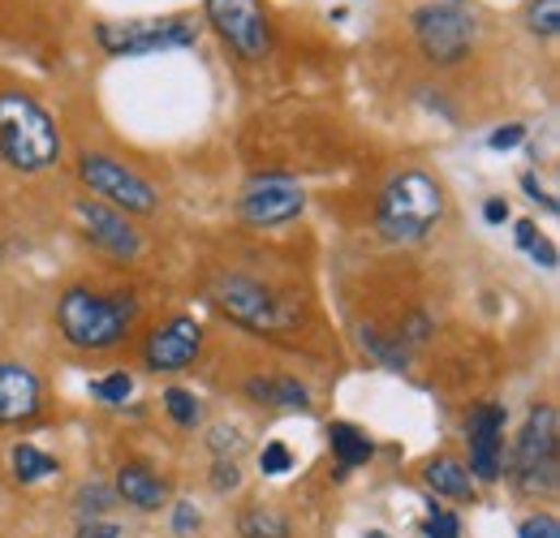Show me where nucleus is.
I'll use <instances>...</instances> for the list:
<instances>
[{
  "mask_svg": "<svg viewBox=\"0 0 560 538\" xmlns=\"http://www.w3.org/2000/svg\"><path fill=\"white\" fill-rule=\"evenodd\" d=\"M0 155L18 173H44L61 155L57 121L26 91H0Z\"/></svg>",
  "mask_w": 560,
  "mask_h": 538,
  "instance_id": "obj_1",
  "label": "nucleus"
},
{
  "mask_svg": "<svg viewBox=\"0 0 560 538\" xmlns=\"http://www.w3.org/2000/svg\"><path fill=\"white\" fill-rule=\"evenodd\" d=\"M139 319V302L135 297H100L91 289H70L61 302H57V324L70 344L78 349H113L121 344L126 332L135 328Z\"/></svg>",
  "mask_w": 560,
  "mask_h": 538,
  "instance_id": "obj_2",
  "label": "nucleus"
},
{
  "mask_svg": "<svg viewBox=\"0 0 560 538\" xmlns=\"http://www.w3.org/2000/svg\"><path fill=\"white\" fill-rule=\"evenodd\" d=\"M444 215V195L427 173H401L384 186L380 207H375V224L388 242H422Z\"/></svg>",
  "mask_w": 560,
  "mask_h": 538,
  "instance_id": "obj_3",
  "label": "nucleus"
},
{
  "mask_svg": "<svg viewBox=\"0 0 560 538\" xmlns=\"http://www.w3.org/2000/svg\"><path fill=\"white\" fill-rule=\"evenodd\" d=\"M410 22H415L422 57L431 66H462L479 35V17H475L470 0H431V4L415 9Z\"/></svg>",
  "mask_w": 560,
  "mask_h": 538,
  "instance_id": "obj_4",
  "label": "nucleus"
},
{
  "mask_svg": "<svg viewBox=\"0 0 560 538\" xmlns=\"http://www.w3.org/2000/svg\"><path fill=\"white\" fill-rule=\"evenodd\" d=\"M199 22L190 13H168V17H130V22H100L95 39L113 57H151L168 48H195L199 44Z\"/></svg>",
  "mask_w": 560,
  "mask_h": 538,
  "instance_id": "obj_5",
  "label": "nucleus"
},
{
  "mask_svg": "<svg viewBox=\"0 0 560 538\" xmlns=\"http://www.w3.org/2000/svg\"><path fill=\"white\" fill-rule=\"evenodd\" d=\"M211 302L233 324L255 328V332H280V328L298 324V311L289 302H280L272 289H264L259 280H246V276H220L211 284Z\"/></svg>",
  "mask_w": 560,
  "mask_h": 538,
  "instance_id": "obj_6",
  "label": "nucleus"
},
{
  "mask_svg": "<svg viewBox=\"0 0 560 538\" xmlns=\"http://www.w3.org/2000/svg\"><path fill=\"white\" fill-rule=\"evenodd\" d=\"M560 453V426L552 405H535L526 413L522 440H517V478L526 491H557V461Z\"/></svg>",
  "mask_w": 560,
  "mask_h": 538,
  "instance_id": "obj_7",
  "label": "nucleus"
},
{
  "mask_svg": "<svg viewBox=\"0 0 560 538\" xmlns=\"http://www.w3.org/2000/svg\"><path fill=\"white\" fill-rule=\"evenodd\" d=\"M208 22L246 61H264L272 52V26L259 0H208Z\"/></svg>",
  "mask_w": 560,
  "mask_h": 538,
  "instance_id": "obj_8",
  "label": "nucleus"
},
{
  "mask_svg": "<svg viewBox=\"0 0 560 538\" xmlns=\"http://www.w3.org/2000/svg\"><path fill=\"white\" fill-rule=\"evenodd\" d=\"M78 177L100 195V199H113L126 211H139V215H151L155 211V190L142 182L135 168H126L121 160L113 155H82L78 160Z\"/></svg>",
  "mask_w": 560,
  "mask_h": 538,
  "instance_id": "obj_9",
  "label": "nucleus"
},
{
  "mask_svg": "<svg viewBox=\"0 0 560 538\" xmlns=\"http://www.w3.org/2000/svg\"><path fill=\"white\" fill-rule=\"evenodd\" d=\"M73 215L82 220L86 242L100 246L104 255H113V259H135L142 250L139 233L130 229V220H126L121 211H113V207H104V202H95V199H78L73 202Z\"/></svg>",
  "mask_w": 560,
  "mask_h": 538,
  "instance_id": "obj_10",
  "label": "nucleus"
},
{
  "mask_svg": "<svg viewBox=\"0 0 560 538\" xmlns=\"http://www.w3.org/2000/svg\"><path fill=\"white\" fill-rule=\"evenodd\" d=\"M199 344H203V328L190 315H177V319H168L164 328H155L147 337L142 362H147V371H182V366L195 362Z\"/></svg>",
  "mask_w": 560,
  "mask_h": 538,
  "instance_id": "obj_11",
  "label": "nucleus"
},
{
  "mask_svg": "<svg viewBox=\"0 0 560 538\" xmlns=\"http://www.w3.org/2000/svg\"><path fill=\"white\" fill-rule=\"evenodd\" d=\"M306 207V195L289 177H255L242 195V220L246 224H284Z\"/></svg>",
  "mask_w": 560,
  "mask_h": 538,
  "instance_id": "obj_12",
  "label": "nucleus"
},
{
  "mask_svg": "<svg viewBox=\"0 0 560 538\" xmlns=\"http://www.w3.org/2000/svg\"><path fill=\"white\" fill-rule=\"evenodd\" d=\"M466 435H470V473L495 482L500 478V457H504V405H479L470 409V422H466Z\"/></svg>",
  "mask_w": 560,
  "mask_h": 538,
  "instance_id": "obj_13",
  "label": "nucleus"
},
{
  "mask_svg": "<svg viewBox=\"0 0 560 538\" xmlns=\"http://www.w3.org/2000/svg\"><path fill=\"white\" fill-rule=\"evenodd\" d=\"M35 409H39V379L18 362H0V422L35 418Z\"/></svg>",
  "mask_w": 560,
  "mask_h": 538,
  "instance_id": "obj_14",
  "label": "nucleus"
},
{
  "mask_svg": "<svg viewBox=\"0 0 560 538\" xmlns=\"http://www.w3.org/2000/svg\"><path fill=\"white\" fill-rule=\"evenodd\" d=\"M117 495L126 504L142 508V513H155V508H164L168 487H164L160 473H151L147 466H121V473H117Z\"/></svg>",
  "mask_w": 560,
  "mask_h": 538,
  "instance_id": "obj_15",
  "label": "nucleus"
},
{
  "mask_svg": "<svg viewBox=\"0 0 560 538\" xmlns=\"http://www.w3.org/2000/svg\"><path fill=\"white\" fill-rule=\"evenodd\" d=\"M422 478H427V487H431L435 495H448V500H475V478H470V470H466L462 461H453V457L431 461Z\"/></svg>",
  "mask_w": 560,
  "mask_h": 538,
  "instance_id": "obj_16",
  "label": "nucleus"
},
{
  "mask_svg": "<svg viewBox=\"0 0 560 538\" xmlns=\"http://www.w3.org/2000/svg\"><path fill=\"white\" fill-rule=\"evenodd\" d=\"M328 444H332V457H337L341 470H353V466L371 461V453H375V444L358 426H350V422H332L328 426Z\"/></svg>",
  "mask_w": 560,
  "mask_h": 538,
  "instance_id": "obj_17",
  "label": "nucleus"
},
{
  "mask_svg": "<svg viewBox=\"0 0 560 538\" xmlns=\"http://www.w3.org/2000/svg\"><path fill=\"white\" fill-rule=\"evenodd\" d=\"M246 393L264 405H280V409H311V393L298 379H250Z\"/></svg>",
  "mask_w": 560,
  "mask_h": 538,
  "instance_id": "obj_18",
  "label": "nucleus"
},
{
  "mask_svg": "<svg viewBox=\"0 0 560 538\" xmlns=\"http://www.w3.org/2000/svg\"><path fill=\"white\" fill-rule=\"evenodd\" d=\"M48 473H57V461L48 453H39L31 444H18L13 448V478L18 482H44Z\"/></svg>",
  "mask_w": 560,
  "mask_h": 538,
  "instance_id": "obj_19",
  "label": "nucleus"
},
{
  "mask_svg": "<svg viewBox=\"0 0 560 538\" xmlns=\"http://www.w3.org/2000/svg\"><path fill=\"white\" fill-rule=\"evenodd\" d=\"M242 535L246 538H289V522L272 508H250L242 517Z\"/></svg>",
  "mask_w": 560,
  "mask_h": 538,
  "instance_id": "obj_20",
  "label": "nucleus"
},
{
  "mask_svg": "<svg viewBox=\"0 0 560 538\" xmlns=\"http://www.w3.org/2000/svg\"><path fill=\"white\" fill-rule=\"evenodd\" d=\"M526 22H530V35L552 39V35L560 31V0H530Z\"/></svg>",
  "mask_w": 560,
  "mask_h": 538,
  "instance_id": "obj_21",
  "label": "nucleus"
},
{
  "mask_svg": "<svg viewBox=\"0 0 560 538\" xmlns=\"http://www.w3.org/2000/svg\"><path fill=\"white\" fill-rule=\"evenodd\" d=\"M164 409H168V418L182 422V426H195L199 413H203V409H199V397L186 393V388H168V393H164Z\"/></svg>",
  "mask_w": 560,
  "mask_h": 538,
  "instance_id": "obj_22",
  "label": "nucleus"
},
{
  "mask_svg": "<svg viewBox=\"0 0 560 538\" xmlns=\"http://www.w3.org/2000/svg\"><path fill=\"white\" fill-rule=\"evenodd\" d=\"M130 393H135V379H130L126 371H117V375H108V379H91V397H100V401H108V405H126Z\"/></svg>",
  "mask_w": 560,
  "mask_h": 538,
  "instance_id": "obj_23",
  "label": "nucleus"
},
{
  "mask_svg": "<svg viewBox=\"0 0 560 538\" xmlns=\"http://www.w3.org/2000/svg\"><path fill=\"white\" fill-rule=\"evenodd\" d=\"M422 535H427V538H462V522H457L453 513L435 508V513L422 522Z\"/></svg>",
  "mask_w": 560,
  "mask_h": 538,
  "instance_id": "obj_24",
  "label": "nucleus"
},
{
  "mask_svg": "<svg viewBox=\"0 0 560 538\" xmlns=\"http://www.w3.org/2000/svg\"><path fill=\"white\" fill-rule=\"evenodd\" d=\"M259 466H264V473H289V466H293V453H289L284 444H268V448L259 453Z\"/></svg>",
  "mask_w": 560,
  "mask_h": 538,
  "instance_id": "obj_25",
  "label": "nucleus"
},
{
  "mask_svg": "<svg viewBox=\"0 0 560 538\" xmlns=\"http://www.w3.org/2000/svg\"><path fill=\"white\" fill-rule=\"evenodd\" d=\"M522 538H560V522L552 517V513L526 517V522H522Z\"/></svg>",
  "mask_w": 560,
  "mask_h": 538,
  "instance_id": "obj_26",
  "label": "nucleus"
},
{
  "mask_svg": "<svg viewBox=\"0 0 560 538\" xmlns=\"http://www.w3.org/2000/svg\"><path fill=\"white\" fill-rule=\"evenodd\" d=\"M526 255H530V259H535V264H539L544 271H557V246H552L544 233H539V237L526 246Z\"/></svg>",
  "mask_w": 560,
  "mask_h": 538,
  "instance_id": "obj_27",
  "label": "nucleus"
},
{
  "mask_svg": "<svg viewBox=\"0 0 560 538\" xmlns=\"http://www.w3.org/2000/svg\"><path fill=\"white\" fill-rule=\"evenodd\" d=\"M522 138H526V126H517V121H513V126H500V130L488 138V147L491 151H513Z\"/></svg>",
  "mask_w": 560,
  "mask_h": 538,
  "instance_id": "obj_28",
  "label": "nucleus"
},
{
  "mask_svg": "<svg viewBox=\"0 0 560 538\" xmlns=\"http://www.w3.org/2000/svg\"><path fill=\"white\" fill-rule=\"evenodd\" d=\"M173 526H177V535H190V530H199V513H195L190 504H177V517H173Z\"/></svg>",
  "mask_w": 560,
  "mask_h": 538,
  "instance_id": "obj_29",
  "label": "nucleus"
},
{
  "mask_svg": "<svg viewBox=\"0 0 560 538\" xmlns=\"http://www.w3.org/2000/svg\"><path fill=\"white\" fill-rule=\"evenodd\" d=\"M522 190H526V195H535V202H544V207H548L552 215H557V211H560L557 199H552L548 190H539V182H535V177H522Z\"/></svg>",
  "mask_w": 560,
  "mask_h": 538,
  "instance_id": "obj_30",
  "label": "nucleus"
},
{
  "mask_svg": "<svg viewBox=\"0 0 560 538\" xmlns=\"http://www.w3.org/2000/svg\"><path fill=\"white\" fill-rule=\"evenodd\" d=\"M483 220H488V224H504V220H509V202L488 199V202H483Z\"/></svg>",
  "mask_w": 560,
  "mask_h": 538,
  "instance_id": "obj_31",
  "label": "nucleus"
},
{
  "mask_svg": "<svg viewBox=\"0 0 560 538\" xmlns=\"http://www.w3.org/2000/svg\"><path fill=\"white\" fill-rule=\"evenodd\" d=\"M78 538H121V526H113V522H95V526H82V535Z\"/></svg>",
  "mask_w": 560,
  "mask_h": 538,
  "instance_id": "obj_32",
  "label": "nucleus"
},
{
  "mask_svg": "<svg viewBox=\"0 0 560 538\" xmlns=\"http://www.w3.org/2000/svg\"><path fill=\"white\" fill-rule=\"evenodd\" d=\"M513 237H517V246L526 250V246H530V242L539 237V229H535V220H517V233H513Z\"/></svg>",
  "mask_w": 560,
  "mask_h": 538,
  "instance_id": "obj_33",
  "label": "nucleus"
},
{
  "mask_svg": "<svg viewBox=\"0 0 560 538\" xmlns=\"http://www.w3.org/2000/svg\"><path fill=\"white\" fill-rule=\"evenodd\" d=\"M215 487H237V466H215Z\"/></svg>",
  "mask_w": 560,
  "mask_h": 538,
  "instance_id": "obj_34",
  "label": "nucleus"
},
{
  "mask_svg": "<svg viewBox=\"0 0 560 538\" xmlns=\"http://www.w3.org/2000/svg\"><path fill=\"white\" fill-rule=\"evenodd\" d=\"M211 448H237V435L233 431H211Z\"/></svg>",
  "mask_w": 560,
  "mask_h": 538,
  "instance_id": "obj_35",
  "label": "nucleus"
},
{
  "mask_svg": "<svg viewBox=\"0 0 560 538\" xmlns=\"http://www.w3.org/2000/svg\"><path fill=\"white\" fill-rule=\"evenodd\" d=\"M366 538H388V535H380V530H371V535H366Z\"/></svg>",
  "mask_w": 560,
  "mask_h": 538,
  "instance_id": "obj_36",
  "label": "nucleus"
}]
</instances>
